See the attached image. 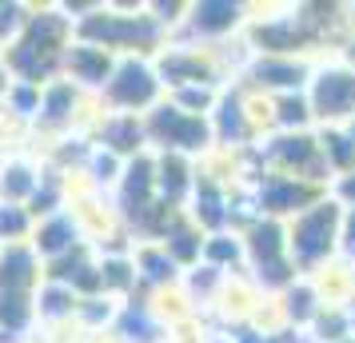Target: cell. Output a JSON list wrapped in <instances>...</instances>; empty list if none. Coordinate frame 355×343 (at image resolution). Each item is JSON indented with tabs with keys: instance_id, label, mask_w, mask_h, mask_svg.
<instances>
[{
	"instance_id": "cell-1",
	"label": "cell",
	"mask_w": 355,
	"mask_h": 343,
	"mask_svg": "<svg viewBox=\"0 0 355 343\" xmlns=\"http://www.w3.org/2000/svg\"><path fill=\"white\" fill-rule=\"evenodd\" d=\"M72 40H76V28H72V20L64 17L60 4H28L24 28L0 52V60L17 84L44 88L60 76V64H64V52Z\"/></svg>"
},
{
	"instance_id": "cell-2",
	"label": "cell",
	"mask_w": 355,
	"mask_h": 343,
	"mask_svg": "<svg viewBox=\"0 0 355 343\" xmlns=\"http://www.w3.org/2000/svg\"><path fill=\"white\" fill-rule=\"evenodd\" d=\"M76 40H88L96 49L120 56H144L152 60L164 44V28L148 8H128V4H96L88 17L76 24Z\"/></svg>"
},
{
	"instance_id": "cell-3",
	"label": "cell",
	"mask_w": 355,
	"mask_h": 343,
	"mask_svg": "<svg viewBox=\"0 0 355 343\" xmlns=\"http://www.w3.org/2000/svg\"><path fill=\"white\" fill-rule=\"evenodd\" d=\"M164 100V84L156 76V64L144 56H120L112 76L96 96L100 112H124V116H144Z\"/></svg>"
},
{
	"instance_id": "cell-4",
	"label": "cell",
	"mask_w": 355,
	"mask_h": 343,
	"mask_svg": "<svg viewBox=\"0 0 355 343\" xmlns=\"http://www.w3.org/2000/svg\"><path fill=\"white\" fill-rule=\"evenodd\" d=\"M144 136H148V144L168 152V156H188V152L208 148L211 128L204 116L180 112L172 100H160L152 112H144Z\"/></svg>"
},
{
	"instance_id": "cell-5",
	"label": "cell",
	"mask_w": 355,
	"mask_h": 343,
	"mask_svg": "<svg viewBox=\"0 0 355 343\" xmlns=\"http://www.w3.org/2000/svg\"><path fill=\"white\" fill-rule=\"evenodd\" d=\"M84 112H96V100L84 96L80 88L68 84L64 76H56L52 84L40 88V112H36L33 124L56 140V136H68V132H88L92 128V124L84 120Z\"/></svg>"
},
{
	"instance_id": "cell-6",
	"label": "cell",
	"mask_w": 355,
	"mask_h": 343,
	"mask_svg": "<svg viewBox=\"0 0 355 343\" xmlns=\"http://www.w3.org/2000/svg\"><path fill=\"white\" fill-rule=\"evenodd\" d=\"M88 140L104 152H112L120 160H136L148 152V136H144V116H124V112H96Z\"/></svg>"
},
{
	"instance_id": "cell-7",
	"label": "cell",
	"mask_w": 355,
	"mask_h": 343,
	"mask_svg": "<svg viewBox=\"0 0 355 343\" xmlns=\"http://www.w3.org/2000/svg\"><path fill=\"white\" fill-rule=\"evenodd\" d=\"M116 68V56L112 52L96 49V44H88V40H72L64 52V64H60V76H64L68 84H76L84 96L96 100L100 92H104V84H108V76H112Z\"/></svg>"
},
{
	"instance_id": "cell-8",
	"label": "cell",
	"mask_w": 355,
	"mask_h": 343,
	"mask_svg": "<svg viewBox=\"0 0 355 343\" xmlns=\"http://www.w3.org/2000/svg\"><path fill=\"white\" fill-rule=\"evenodd\" d=\"M80 244H88V240H84L80 216L72 212V204H68L64 212H56V216H44V220H36L33 240H28V247H33L36 256H40V263L60 260V256H68L72 247H80Z\"/></svg>"
},
{
	"instance_id": "cell-9",
	"label": "cell",
	"mask_w": 355,
	"mask_h": 343,
	"mask_svg": "<svg viewBox=\"0 0 355 343\" xmlns=\"http://www.w3.org/2000/svg\"><path fill=\"white\" fill-rule=\"evenodd\" d=\"M44 283V263L28 244L0 247V292L4 295H36Z\"/></svg>"
},
{
	"instance_id": "cell-10",
	"label": "cell",
	"mask_w": 355,
	"mask_h": 343,
	"mask_svg": "<svg viewBox=\"0 0 355 343\" xmlns=\"http://www.w3.org/2000/svg\"><path fill=\"white\" fill-rule=\"evenodd\" d=\"M44 176V160L33 156H4L0 160V204H28Z\"/></svg>"
},
{
	"instance_id": "cell-11",
	"label": "cell",
	"mask_w": 355,
	"mask_h": 343,
	"mask_svg": "<svg viewBox=\"0 0 355 343\" xmlns=\"http://www.w3.org/2000/svg\"><path fill=\"white\" fill-rule=\"evenodd\" d=\"M152 160H156V200H160L164 208L180 212L184 196L196 188L188 156H168V152H160V156H152Z\"/></svg>"
},
{
	"instance_id": "cell-12",
	"label": "cell",
	"mask_w": 355,
	"mask_h": 343,
	"mask_svg": "<svg viewBox=\"0 0 355 343\" xmlns=\"http://www.w3.org/2000/svg\"><path fill=\"white\" fill-rule=\"evenodd\" d=\"M33 308H36V324L44 327H64V324H76V308H80V299L68 292L64 283H52L44 279L33 295Z\"/></svg>"
},
{
	"instance_id": "cell-13",
	"label": "cell",
	"mask_w": 355,
	"mask_h": 343,
	"mask_svg": "<svg viewBox=\"0 0 355 343\" xmlns=\"http://www.w3.org/2000/svg\"><path fill=\"white\" fill-rule=\"evenodd\" d=\"M33 295H4L0 292V343H33L36 331Z\"/></svg>"
},
{
	"instance_id": "cell-14",
	"label": "cell",
	"mask_w": 355,
	"mask_h": 343,
	"mask_svg": "<svg viewBox=\"0 0 355 343\" xmlns=\"http://www.w3.org/2000/svg\"><path fill=\"white\" fill-rule=\"evenodd\" d=\"M132 267H136V279L148 283V288H164V283H172L176 272H180V263L172 260L160 244L132 247Z\"/></svg>"
},
{
	"instance_id": "cell-15",
	"label": "cell",
	"mask_w": 355,
	"mask_h": 343,
	"mask_svg": "<svg viewBox=\"0 0 355 343\" xmlns=\"http://www.w3.org/2000/svg\"><path fill=\"white\" fill-rule=\"evenodd\" d=\"M331 224H336V212H331V208H320V212L304 216V220H300V228H295V252H300L304 260L320 256L323 247H327Z\"/></svg>"
},
{
	"instance_id": "cell-16",
	"label": "cell",
	"mask_w": 355,
	"mask_h": 343,
	"mask_svg": "<svg viewBox=\"0 0 355 343\" xmlns=\"http://www.w3.org/2000/svg\"><path fill=\"white\" fill-rule=\"evenodd\" d=\"M192 28L196 33H227L236 20H240V8L227 4V0H204V4H192Z\"/></svg>"
},
{
	"instance_id": "cell-17",
	"label": "cell",
	"mask_w": 355,
	"mask_h": 343,
	"mask_svg": "<svg viewBox=\"0 0 355 343\" xmlns=\"http://www.w3.org/2000/svg\"><path fill=\"white\" fill-rule=\"evenodd\" d=\"M116 311H120L116 299H108V295H88V299H80V308H76V327L80 331H92V335H104V327L116 324Z\"/></svg>"
},
{
	"instance_id": "cell-18",
	"label": "cell",
	"mask_w": 355,
	"mask_h": 343,
	"mask_svg": "<svg viewBox=\"0 0 355 343\" xmlns=\"http://www.w3.org/2000/svg\"><path fill=\"white\" fill-rule=\"evenodd\" d=\"M315 104H320L327 116L347 112L355 104V80H347V76H323L320 88H315Z\"/></svg>"
},
{
	"instance_id": "cell-19",
	"label": "cell",
	"mask_w": 355,
	"mask_h": 343,
	"mask_svg": "<svg viewBox=\"0 0 355 343\" xmlns=\"http://www.w3.org/2000/svg\"><path fill=\"white\" fill-rule=\"evenodd\" d=\"M36 220L24 204H0V244H28Z\"/></svg>"
},
{
	"instance_id": "cell-20",
	"label": "cell",
	"mask_w": 355,
	"mask_h": 343,
	"mask_svg": "<svg viewBox=\"0 0 355 343\" xmlns=\"http://www.w3.org/2000/svg\"><path fill=\"white\" fill-rule=\"evenodd\" d=\"M0 108H8V116H17V120H36V112H40V88L12 80L8 84V96H4Z\"/></svg>"
},
{
	"instance_id": "cell-21",
	"label": "cell",
	"mask_w": 355,
	"mask_h": 343,
	"mask_svg": "<svg viewBox=\"0 0 355 343\" xmlns=\"http://www.w3.org/2000/svg\"><path fill=\"white\" fill-rule=\"evenodd\" d=\"M192 192H196L192 216L204 224V228H220L227 216H224V204H220V196H216V188H211V184H196Z\"/></svg>"
},
{
	"instance_id": "cell-22",
	"label": "cell",
	"mask_w": 355,
	"mask_h": 343,
	"mask_svg": "<svg viewBox=\"0 0 355 343\" xmlns=\"http://www.w3.org/2000/svg\"><path fill=\"white\" fill-rule=\"evenodd\" d=\"M307 192L304 188H295L288 180H272L263 188V208H272V212H284V208H295V204H304Z\"/></svg>"
},
{
	"instance_id": "cell-23",
	"label": "cell",
	"mask_w": 355,
	"mask_h": 343,
	"mask_svg": "<svg viewBox=\"0 0 355 343\" xmlns=\"http://www.w3.org/2000/svg\"><path fill=\"white\" fill-rule=\"evenodd\" d=\"M24 17H28V4H8V0H0V52L20 36Z\"/></svg>"
},
{
	"instance_id": "cell-24",
	"label": "cell",
	"mask_w": 355,
	"mask_h": 343,
	"mask_svg": "<svg viewBox=\"0 0 355 343\" xmlns=\"http://www.w3.org/2000/svg\"><path fill=\"white\" fill-rule=\"evenodd\" d=\"M256 76H259V84H279V88H284V84H300L304 72L295 64H284V60H272V56H268V60L256 64Z\"/></svg>"
},
{
	"instance_id": "cell-25",
	"label": "cell",
	"mask_w": 355,
	"mask_h": 343,
	"mask_svg": "<svg viewBox=\"0 0 355 343\" xmlns=\"http://www.w3.org/2000/svg\"><path fill=\"white\" fill-rule=\"evenodd\" d=\"M216 132H220L224 140H240V136H243V112H240V104H236L232 96L220 104V116H216Z\"/></svg>"
},
{
	"instance_id": "cell-26",
	"label": "cell",
	"mask_w": 355,
	"mask_h": 343,
	"mask_svg": "<svg viewBox=\"0 0 355 343\" xmlns=\"http://www.w3.org/2000/svg\"><path fill=\"white\" fill-rule=\"evenodd\" d=\"M208 263H224V260H236L240 256V244L232 240L227 244V236H211V240H204V252H200Z\"/></svg>"
},
{
	"instance_id": "cell-27",
	"label": "cell",
	"mask_w": 355,
	"mask_h": 343,
	"mask_svg": "<svg viewBox=\"0 0 355 343\" xmlns=\"http://www.w3.org/2000/svg\"><path fill=\"white\" fill-rule=\"evenodd\" d=\"M300 120H304V104H300V100H295V104H284V124H300Z\"/></svg>"
},
{
	"instance_id": "cell-28",
	"label": "cell",
	"mask_w": 355,
	"mask_h": 343,
	"mask_svg": "<svg viewBox=\"0 0 355 343\" xmlns=\"http://www.w3.org/2000/svg\"><path fill=\"white\" fill-rule=\"evenodd\" d=\"M327 144H331V152H336V160H339V164H347V160H352V148H347V140H339V136H331Z\"/></svg>"
},
{
	"instance_id": "cell-29",
	"label": "cell",
	"mask_w": 355,
	"mask_h": 343,
	"mask_svg": "<svg viewBox=\"0 0 355 343\" xmlns=\"http://www.w3.org/2000/svg\"><path fill=\"white\" fill-rule=\"evenodd\" d=\"M8 84H12V76H8V68H4V60H0V104H4V96H8Z\"/></svg>"
},
{
	"instance_id": "cell-30",
	"label": "cell",
	"mask_w": 355,
	"mask_h": 343,
	"mask_svg": "<svg viewBox=\"0 0 355 343\" xmlns=\"http://www.w3.org/2000/svg\"><path fill=\"white\" fill-rule=\"evenodd\" d=\"M347 196H355V180H352V184H347Z\"/></svg>"
},
{
	"instance_id": "cell-31",
	"label": "cell",
	"mask_w": 355,
	"mask_h": 343,
	"mask_svg": "<svg viewBox=\"0 0 355 343\" xmlns=\"http://www.w3.org/2000/svg\"><path fill=\"white\" fill-rule=\"evenodd\" d=\"M352 252H355V224H352Z\"/></svg>"
}]
</instances>
